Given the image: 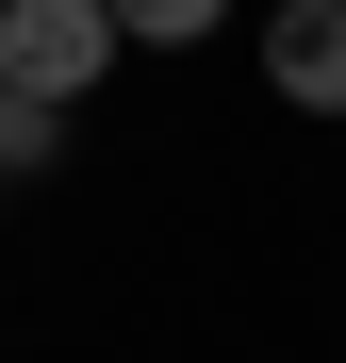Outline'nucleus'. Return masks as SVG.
Returning <instances> with one entry per match:
<instances>
[{"mask_svg":"<svg viewBox=\"0 0 346 363\" xmlns=\"http://www.w3.org/2000/svg\"><path fill=\"white\" fill-rule=\"evenodd\" d=\"M0 83L50 99V116H83L115 83V17H99V0H0Z\"/></svg>","mask_w":346,"mask_h":363,"instance_id":"1","label":"nucleus"},{"mask_svg":"<svg viewBox=\"0 0 346 363\" xmlns=\"http://www.w3.org/2000/svg\"><path fill=\"white\" fill-rule=\"evenodd\" d=\"M264 83L297 116H346V0H280L264 17Z\"/></svg>","mask_w":346,"mask_h":363,"instance_id":"2","label":"nucleus"},{"mask_svg":"<svg viewBox=\"0 0 346 363\" xmlns=\"http://www.w3.org/2000/svg\"><path fill=\"white\" fill-rule=\"evenodd\" d=\"M99 17H115V50H198L231 0H99Z\"/></svg>","mask_w":346,"mask_h":363,"instance_id":"3","label":"nucleus"},{"mask_svg":"<svg viewBox=\"0 0 346 363\" xmlns=\"http://www.w3.org/2000/svg\"><path fill=\"white\" fill-rule=\"evenodd\" d=\"M33 165H67V116H50V99H17V83H0V182H33Z\"/></svg>","mask_w":346,"mask_h":363,"instance_id":"4","label":"nucleus"},{"mask_svg":"<svg viewBox=\"0 0 346 363\" xmlns=\"http://www.w3.org/2000/svg\"><path fill=\"white\" fill-rule=\"evenodd\" d=\"M0 199H17V182H0Z\"/></svg>","mask_w":346,"mask_h":363,"instance_id":"5","label":"nucleus"}]
</instances>
